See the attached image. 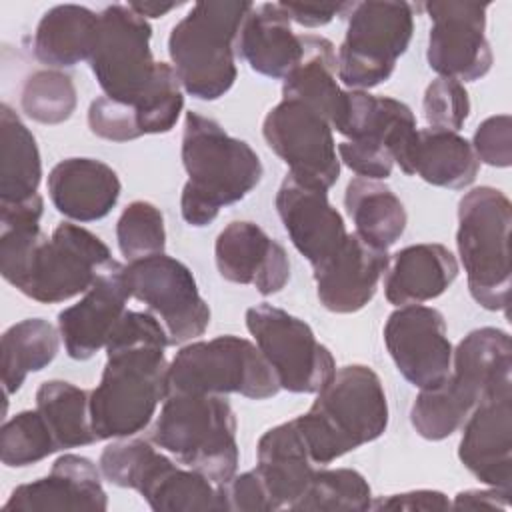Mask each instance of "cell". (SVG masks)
I'll return each mask as SVG.
<instances>
[{"label":"cell","instance_id":"8","mask_svg":"<svg viewBox=\"0 0 512 512\" xmlns=\"http://www.w3.org/2000/svg\"><path fill=\"white\" fill-rule=\"evenodd\" d=\"M102 476L120 488L136 490L156 512L222 510L214 482L182 468L142 438H116L100 454Z\"/></svg>","mask_w":512,"mask_h":512},{"label":"cell","instance_id":"26","mask_svg":"<svg viewBox=\"0 0 512 512\" xmlns=\"http://www.w3.org/2000/svg\"><path fill=\"white\" fill-rule=\"evenodd\" d=\"M282 98L314 108L338 132L348 108V90L338 84L336 48L328 38L302 34V54L282 78Z\"/></svg>","mask_w":512,"mask_h":512},{"label":"cell","instance_id":"22","mask_svg":"<svg viewBox=\"0 0 512 512\" xmlns=\"http://www.w3.org/2000/svg\"><path fill=\"white\" fill-rule=\"evenodd\" d=\"M106 508L108 498L102 486L100 466L78 454L56 458L48 476L16 486L2 506L4 512H104Z\"/></svg>","mask_w":512,"mask_h":512},{"label":"cell","instance_id":"6","mask_svg":"<svg viewBox=\"0 0 512 512\" xmlns=\"http://www.w3.org/2000/svg\"><path fill=\"white\" fill-rule=\"evenodd\" d=\"M152 442L216 486L238 470L236 416L218 394L170 392L152 426Z\"/></svg>","mask_w":512,"mask_h":512},{"label":"cell","instance_id":"30","mask_svg":"<svg viewBox=\"0 0 512 512\" xmlns=\"http://www.w3.org/2000/svg\"><path fill=\"white\" fill-rule=\"evenodd\" d=\"M478 168L480 160L464 136L440 128H422L402 172L420 176L432 186L462 190L476 180Z\"/></svg>","mask_w":512,"mask_h":512},{"label":"cell","instance_id":"47","mask_svg":"<svg viewBox=\"0 0 512 512\" xmlns=\"http://www.w3.org/2000/svg\"><path fill=\"white\" fill-rule=\"evenodd\" d=\"M346 4H306V2H280L282 10L290 18V22H296L306 28H318L328 24L334 16H344Z\"/></svg>","mask_w":512,"mask_h":512},{"label":"cell","instance_id":"16","mask_svg":"<svg viewBox=\"0 0 512 512\" xmlns=\"http://www.w3.org/2000/svg\"><path fill=\"white\" fill-rule=\"evenodd\" d=\"M480 2H426L432 26L428 32V66L444 78L474 82L492 68V50L486 40V10Z\"/></svg>","mask_w":512,"mask_h":512},{"label":"cell","instance_id":"14","mask_svg":"<svg viewBox=\"0 0 512 512\" xmlns=\"http://www.w3.org/2000/svg\"><path fill=\"white\" fill-rule=\"evenodd\" d=\"M126 280L132 298L146 304L162 324L170 346L186 344L206 332L210 308L184 262L164 252L134 260L126 266Z\"/></svg>","mask_w":512,"mask_h":512},{"label":"cell","instance_id":"5","mask_svg":"<svg viewBox=\"0 0 512 512\" xmlns=\"http://www.w3.org/2000/svg\"><path fill=\"white\" fill-rule=\"evenodd\" d=\"M252 2H196L168 36L172 68L186 94L218 100L236 82V38Z\"/></svg>","mask_w":512,"mask_h":512},{"label":"cell","instance_id":"36","mask_svg":"<svg viewBox=\"0 0 512 512\" xmlns=\"http://www.w3.org/2000/svg\"><path fill=\"white\" fill-rule=\"evenodd\" d=\"M372 490L368 480L352 468H318L292 510H370Z\"/></svg>","mask_w":512,"mask_h":512},{"label":"cell","instance_id":"35","mask_svg":"<svg viewBox=\"0 0 512 512\" xmlns=\"http://www.w3.org/2000/svg\"><path fill=\"white\" fill-rule=\"evenodd\" d=\"M36 410L52 432L58 452L98 442L90 418V392L64 380H48L36 390Z\"/></svg>","mask_w":512,"mask_h":512},{"label":"cell","instance_id":"44","mask_svg":"<svg viewBox=\"0 0 512 512\" xmlns=\"http://www.w3.org/2000/svg\"><path fill=\"white\" fill-rule=\"evenodd\" d=\"M222 510H240V512H270L276 510L274 502L260 478L254 470L234 474L224 484H218Z\"/></svg>","mask_w":512,"mask_h":512},{"label":"cell","instance_id":"1","mask_svg":"<svg viewBox=\"0 0 512 512\" xmlns=\"http://www.w3.org/2000/svg\"><path fill=\"white\" fill-rule=\"evenodd\" d=\"M168 336L150 312L126 310L106 342V366L90 392L92 430L100 440L142 432L168 396Z\"/></svg>","mask_w":512,"mask_h":512},{"label":"cell","instance_id":"33","mask_svg":"<svg viewBox=\"0 0 512 512\" xmlns=\"http://www.w3.org/2000/svg\"><path fill=\"white\" fill-rule=\"evenodd\" d=\"M42 160L34 134L8 106H0V204L24 202L38 194Z\"/></svg>","mask_w":512,"mask_h":512},{"label":"cell","instance_id":"13","mask_svg":"<svg viewBox=\"0 0 512 512\" xmlns=\"http://www.w3.org/2000/svg\"><path fill=\"white\" fill-rule=\"evenodd\" d=\"M150 38L152 26L128 4H112L100 12L98 36L88 62L104 96L134 104L146 92L158 66Z\"/></svg>","mask_w":512,"mask_h":512},{"label":"cell","instance_id":"19","mask_svg":"<svg viewBox=\"0 0 512 512\" xmlns=\"http://www.w3.org/2000/svg\"><path fill=\"white\" fill-rule=\"evenodd\" d=\"M130 296L126 266L114 260L76 304L58 314V330L66 354L74 360H88L104 348L126 314Z\"/></svg>","mask_w":512,"mask_h":512},{"label":"cell","instance_id":"32","mask_svg":"<svg viewBox=\"0 0 512 512\" xmlns=\"http://www.w3.org/2000/svg\"><path fill=\"white\" fill-rule=\"evenodd\" d=\"M344 206L356 234L376 248L388 250L406 230L408 214L402 200L380 180L352 178L344 192Z\"/></svg>","mask_w":512,"mask_h":512},{"label":"cell","instance_id":"43","mask_svg":"<svg viewBox=\"0 0 512 512\" xmlns=\"http://www.w3.org/2000/svg\"><path fill=\"white\" fill-rule=\"evenodd\" d=\"M474 154L480 162L496 168L512 164V118L496 114L480 122L472 140Z\"/></svg>","mask_w":512,"mask_h":512},{"label":"cell","instance_id":"39","mask_svg":"<svg viewBox=\"0 0 512 512\" xmlns=\"http://www.w3.org/2000/svg\"><path fill=\"white\" fill-rule=\"evenodd\" d=\"M138 118L140 134H166L170 132L184 108L182 84L172 64L158 62L156 74L146 92L132 104Z\"/></svg>","mask_w":512,"mask_h":512},{"label":"cell","instance_id":"17","mask_svg":"<svg viewBox=\"0 0 512 512\" xmlns=\"http://www.w3.org/2000/svg\"><path fill=\"white\" fill-rule=\"evenodd\" d=\"M382 334L406 382L420 390L444 382L452 366V344L440 310L422 304L398 306L388 316Z\"/></svg>","mask_w":512,"mask_h":512},{"label":"cell","instance_id":"9","mask_svg":"<svg viewBox=\"0 0 512 512\" xmlns=\"http://www.w3.org/2000/svg\"><path fill=\"white\" fill-rule=\"evenodd\" d=\"M278 390V378L260 348L232 334L190 342L168 364V394H240L266 400Z\"/></svg>","mask_w":512,"mask_h":512},{"label":"cell","instance_id":"2","mask_svg":"<svg viewBox=\"0 0 512 512\" xmlns=\"http://www.w3.org/2000/svg\"><path fill=\"white\" fill-rule=\"evenodd\" d=\"M182 164L188 182L182 188V218L196 228L216 220L220 208L244 200L262 180L264 168L254 148L212 118L186 112Z\"/></svg>","mask_w":512,"mask_h":512},{"label":"cell","instance_id":"28","mask_svg":"<svg viewBox=\"0 0 512 512\" xmlns=\"http://www.w3.org/2000/svg\"><path fill=\"white\" fill-rule=\"evenodd\" d=\"M458 276V260L436 242L412 244L398 250L384 272V294L394 306L422 304L448 290Z\"/></svg>","mask_w":512,"mask_h":512},{"label":"cell","instance_id":"3","mask_svg":"<svg viewBox=\"0 0 512 512\" xmlns=\"http://www.w3.org/2000/svg\"><path fill=\"white\" fill-rule=\"evenodd\" d=\"M512 380L508 332L484 326L468 332L452 350V366L442 384L420 390L410 424L418 436L438 442L452 436L478 402L498 384Z\"/></svg>","mask_w":512,"mask_h":512},{"label":"cell","instance_id":"10","mask_svg":"<svg viewBox=\"0 0 512 512\" xmlns=\"http://www.w3.org/2000/svg\"><path fill=\"white\" fill-rule=\"evenodd\" d=\"M346 36L336 52L338 80L350 90H368L386 82L414 32V8L408 2H348Z\"/></svg>","mask_w":512,"mask_h":512},{"label":"cell","instance_id":"11","mask_svg":"<svg viewBox=\"0 0 512 512\" xmlns=\"http://www.w3.org/2000/svg\"><path fill=\"white\" fill-rule=\"evenodd\" d=\"M114 262L108 246L90 230L62 222L40 238L14 288L40 304L66 302L84 294Z\"/></svg>","mask_w":512,"mask_h":512},{"label":"cell","instance_id":"4","mask_svg":"<svg viewBox=\"0 0 512 512\" xmlns=\"http://www.w3.org/2000/svg\"><path fill=\"white\" fill-rule=\"evenodd\" d=\"M316 394L310 410L294 418L314 464L326 466L386 432L388 400L370 366L338 368Z\"/></svg>","mask_w":512,"mask_h":512},{"label":"cell","instance_id":"48","mask_svg":"<svg viewBox=\"0 0 512 512\" xmlns=\"http://www.w3.org/2000/svg\"><path fill=\"white\" fill-rule=\"evenodd\" d=\"M510 492L502 488H474V490H464L454 496L452 508L456 510H508Z\"/></svg>","mask_w":512,"mask_h":512},{"label":"cell","instance_id":"31","mask_svg":"<svg viewBox=\"0 0 512 512\" xmlns=\"http://www.w3.org/2000/svg\"><path fill=\"white\" fill-rule=\"evenodd\" d=\"M100 14L80 4H58L44 12L40 18L32 48L34 56L52 68L76 66L90 60Z\"/></svg>","mask_w":512,"mask_h":512},{"label":"cell","instance_id":"21","mask_svg":"<svg viewBox=\"0 0 512 512\" xmlns=\"http://www.w3.org/2000/svg\"><path fill=\"white\" fill-rule=\"evenodd\" d=\"M214 258L224 280L250 284L262 296L280 292L290 280V260L284 246L248 220L230 222L218 234Z\"/></svg>","mask_w":512,"mask_h":512},{"label":"cell","instance_id":"23","mask_svg":"<svg viewBox=\"0 0 512 512\" xmlns=\"http://www.w3.org/2000/svg\"><path fill=\"white\" fill-rule=\"evenodd\" d=\"M388 262L386 250L368 244L356 232L348 234L328 262L312 268L320 304L336 314L362 310L374 298Z\"/></svg>","mask_w":512,"mask_h":512},{"label":"cell","instance_id":"46","mask_svg":"<svg viewBox=\"0 0 512 512\" xmlns=\"http://www.w3.org/2000/svg\"><path fill=\"white\" fill-rule=\"evenodd\" d=\"M452 502L438 490H410L400 494H388L372 500L370 510H448Z\"/></svg>","mask_w":512,"mask_h":512},{"label":"cell","instance_id":"29","mask_svg":"<svg viewBox=\"0 0 512 512\" xmlns=\"http://www.w3.org/2000/svg\"><path fill=\"white\" fill-rule=\"evenodd\" d=\"M236 54L254 72L284 78L302 54V36L292 30L280 2H264L244 18L236 38Z\"/></svg>","mask_w":512,"mask_h":512},{"label":"cell","instance_id":"7","mask_svg":"<svg viewBox=\"0 0 512 512\" xmlns=\"http://www.w3.org/2000/svg\"><path fill=\"white\" fill-rule=\"evenodd\" d=\"M512 204L492 186H478L458 202L456 246L470 296L490 312H506L510 296Z\"/></svg>","mask_w":512,"mask_h":512},{"label":"cell","instance_id":"15","mask_svg":"<svg viewBox=\"0 0 512 512\" xmlns=\"http://www.w3.org/2000/svg\"><path fill=\"white\" fill-rule=\"evenodd\" d=\"M270 150L296 180L330 190L340 176V158L330 122L304 102L282 98L264 118Z\"/></svg>","mask_w":512,"mask_h":512},{"label":"cell","instance_id":"38","mask_svg":"<svg viewBox=\"0 0 512 512\" xmlns=\"http://www.w3.org/2000/svg\"><path fill=\"white\" fill-rule=\"evenodd\" d=\"M58 452L52 432L38 410H24L4 422L0 432V458L8 468H24Z\"/></svg>","mask_w":512,"mask_h":512},{"label":"cell","instance_id":"42","mask_svg":"<svg viewBox=\"0 0 512 512\" xmlns=\"http://www.w3.org/2000/svg\"><path fill=\"white\" fill-rule=\"evenodd\" d=\"M88 126L92 134L110 142H130L142 136L134 106L108 96H100L90 102Z\"/></svg>","mask_w":512,"mask_h":512},{"label":"cell","instance_id":"18","mask_svg":"<svg viewBox=\"0 0 512 512\" xmlns=\"http://www.w3.org/2000/svg\"><path fill=\"white\" fill-rule=\"evenodd\" d=\"M458 458L480 482L512 488V380L494 386L462 424Z\"/></svg>","mask_w":512,"mask_h":512},{"label":"cell","instance_id":"49","mask_svg":"<svg viewBox=\"0 0 512 512\" xmlns=\"http://www.w3.org/2000/svg\"><path fill=\"white\" fill-rule=\"evenodd\" d=\"M138 16L142 18H162L168 12L176 10L180 4L172 2V4H158V2H130L128 4Z\"/></svg>","mask_w":512,"mask_h":512},{"label":"cell","instance_id":"27","mask_svg":"<svg viewBox=\"0 0 512 512\" xmlns=\"http://www.w3.org/2000/svg\"><path fill=\"white\" fill-rule=\"evenodd\" d=\"M256 462V472L276 510H292L316 472L296 420L282 422L260 436Z\"/></svg>","mask_w":512,"mask_h":512},{"label":"cell","instance_id":"40","mask_svg":"<svg viewBox=\"0 0 512 512\" xmlns=\"http://www.w3.org/2000/svg\"><path fill=\"white\" fill-rule=\"evenodd\" d=\"M116 240L120 254L128 262L162 254L166 248V230L160 208L146 200L130 202L118 218Z\"/></svg>","mask_w":512,"mask_h":512},{"label":"cell","instance_id":"25","mask_svg":"<svg viewBox=\"0 0 512 512\" xmlns=\"http://www.w3.org/2000/svg\"><path fill=\"white\" fill-rule=\"evenodd\" d=\"M338 134L388 150L394 164L404 170L418 126L414 112L404 102L364 90H348V108Z\"/></svg>","mask_w":512,"mask_h":512},{"label":"cell","instance_id":"12","mask_svg":"<svg viewBox=\"0 0 512 512\" xmlns=\"http://www.w3.org/2000/svg\"><path fill=\"white\" fill-rule=\"evenodd\" d=\"M246 328L274 370L280 388L316 394L332 380L334 356L304 320L262 302L246 310Z\"/></svg>","mask_w":512,"mask_h":512},{"label":"cell","instance_id":"37","mask_svg":"<svg viewBox=\"0 0 512 512\" xmlns=\"http://www.w3.org/2000/svg\"><path fill=\"white\" fill-rule=\"evenodd\" d=\"M76 86L72 78L60 70L44 68L32 72L20 94L22 110L40 124H62L76 110Z\"/></svg>","mask_w":512,"mask_h":512},{"label":"cell","instance_id":"24","mask_svg":"<svg viewBox=\"0 0 512 512\" xmlns=\"http://www.w3.org/2000/svg\"><path fill=\"white\" fill-rule=\"evenodd\" d=\"M120 190L118 174L96 158H66L48 174V196L54 208L74 222H94L108 216Z\"/></svg>","mask_w":512,"mask_h":512},{"label":"cell","instance_id":"20","mask_svg":"<svg viewBox=\"0 0 512 512\" xmlns=\"http://www.w3.org/2000/svg\"><path fill=\"white\" fill-rule=\"evenodd\" d=\"M276 210L296 250L312 268L328 262L348 232L340 212L330 204L328 190L286 176L276 192Z\"/></svg>","mask_w":512,"mask_h":512},{"label":"cell","instance_id":"34","mask_svg":"<svg viewBox=\"0 0 512 512\" xmlns=\"http://www.w3.org/2000/svg\"><path fill=\"white\" fill-rule=\"evenodd\" d=\"M2 384L6 396L20 390L30 372L44 370L58 354L60 330L44 318H26L12 324L0 340Z\"/></svg>","mask_w":512,"mask_h":512},{"label":"cell","instance_id":"41","mask_svg":"<svg viewBox=\"0 0 512 512\" xmlns=\"http://www.w3.org/2000/svg\"><path fill=\"white\" fill-rule=\"evenodd\" d=\"M422 110L428 128L458 132L470 114V98L462 82L438 76L426 86Z\"/></svg>","mask_w":512,"mask_h":512},{"label":"cell","instance_id":"45","mask_svg":"<svg viewBox=\"0 0 512 512\" xmlns=\"http://www.w3.org/2000/svg\"><path fill=\"white\" fill-rule=\"evenodd\" d=\"M336 150H338L340 162H344L360 178L382 180L392 174L394 158L384 148L358 142V140H344L336 146Z\"/></svg>","mask_w":512,"mask_h":512}]
</instances>
